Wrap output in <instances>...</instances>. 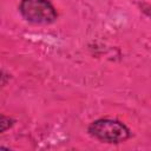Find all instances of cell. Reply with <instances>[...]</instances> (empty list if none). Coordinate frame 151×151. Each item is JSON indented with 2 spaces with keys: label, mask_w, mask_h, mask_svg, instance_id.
I'll return each instance as SVG.
<instances>
[{
  "label": "cell",
  "mask_w": 151,
  "mask_h": 151,
  "mask_svg": "<svg viewBox=\"0 0 151 151\" xmlns=\"http://www.w3.org/2000/svg\"><path fill=\"white\" fill-rule=\"evenodd\" d=\"M13 119L9 118V117H6V116H1V122H0V125H1V132H5L7 129H9L12 125H13Z\"/></svg>",
  "instance_id": "3957f363"
},
{
  "label": "cell",
  "mask_w": 151,
  "mask_h": 151,
  "mask_svg": "<svg viewBox=\"0 0 151 151\" xmlns=\"http://www.w3.org/2000/svg\"><path fill=\"white\" fill-rule=\"evenodd\" d=\"M87 132L93 138L109 144H119L131 137V131L124 123L111 118H100L92 122Z\"/></svg>",
  "instance_id": "6da1fadb"
},
{
  "label": "cell",
  "mask_w": 151,
  "mask_h": 151,
  "mask_svg": "<svg viewBox=\"0 0 151 151\" xmlns=\"http://www.w3.org/2000/svg\"><path fill=\"white\" fill-rule=\"evenodd\" d=\"M21 17L34 25H50L58 19V12L50 0H21Z\"/></svg>",
  "instance_id": "7a4b0ae2"
}]
</instances>
